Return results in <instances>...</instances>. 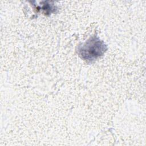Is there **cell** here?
Instances as JSON below:
<instances>
[{
    "label": "cell",
    "mask_w": 146,
    "mask_h": 146,
    "mask_svg": "<svg viewBox=\"0 0 146 146\" xmlns=\"http://www.w3.org/2000/svg\"><path fill=\"white\" fill-rule=\"evenodd\" d=\"M107 50V45L96 35L90 37L85 43L79 45L77 52L87 62H92L102 56Z\"/></svg>",
    "instance_id": "obj_1"
}]
</instances>
